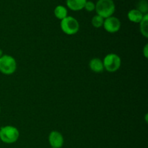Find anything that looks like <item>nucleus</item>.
I'll return each instance as SVG.
<instances>
[{
	"label": "nucleus",
	"instance_id": "nucleus-1",
	"mask_svg": "<svg viewBox=\"0 0 148 148\" xmlns=\"http://www.w3.org/2000/svg\"><path fill=\"white\" fill-rule=\"evenodd\" d=\"M95 10L98 15L106 19L114 14L116 6L113 0H98L95 4Z\"/></svg>",
	"mask_w": 148,
	"mask_h": 148
},
{
	"label": "nucleus",
	"instance_id": "nucleus-2",
	"mask_svg": "<svg viewBox=\"0 0 148 148\" xmlns=\"http://www.w3.org/2000/svg\"><path fill=\"white\" fill-rule=\"evenodd\" d=\"M20 133L13 126H4L0 129V140L7 144H12L18 140Z\"/></svg>",
	"mask_w": 148,
	"mask_h": 148
},
{
	"label": "nucleus",
	"instance_id": "nucleus-3",
	"mask_svg": "<svg viewBox=\"0 0 148 148\" xmlns=\"http://www.w3.org/2000/svg\"><path fill=\"white\" fill-rule=\"evenodd\" d=\"M17 69V62L14 57L4 54L0 58V72L6 75H12Z\"/></svg>",
	"mask_w": 148,
	"mask_h": 148
},
{
	"label": "nucleus",
	"instance_id": "nucleus-4",
	"mask_svg": "<svg viewBox=\"0 0 148 148\" xmlns=\"http://www.w3.org/2000/svg\"><path fill=\"white\" fill-rule=\"evenodd\" d=\"M60 26L62 31L68 36L76 34L79 29V22L75 17L71 16H67L61 20Z\"/></svg>",
	"mask_w": 148,
	"mask_h": 148
},
{
	"label": "nucleus",
	"instance_id": "nucleus-5",
	"mask_svg": "<svg viewBox=\"0 0 148 148\" xmlns=\"http://www.w3.org/2000/svg\"><path fill=\"white\" fill-rule=\"evenodd\" d=\"M103 64L104 69L109 72H115L121 66V59L120 56L116 53H108L104 57Z\"/></svg>",
	"mask_w": 148,
	"mask_h": 148
},
{
	"label": "nucleus",
	"instance_id": "nucleus-6",
	"mask_svg": "<svg viewBox=\"0 0 148 148\" xmlns=\"http://www.w3.org/2000/svg\"><path fill=\"white\" fill-rule=\"evenodd\" d=\"M103 27L107 32L111 33H114L118 32L121 28V22L119 19L116 17H108V18L104 19Z\"/></svg>",
	"mask_w": 148,
	"mask_h": 148
},
{
	"label": "nucleus",
	"instance_id": "nucleus-7",
	"mask_svg": "<svg viewBox=\"0 0 148 148\" xmlns=\"http://www.w3.org/2000/svg\"><path fill=\"white\" fill-rule=\"evenodd\" d=\"M49 142L53 148H61L64 145V137L60 132L52 131L49 136Z\"/></svg>",
	"mask_w": 148,
	"mask_h": 148
},
{
	"label": "nucleus",
	"instance_id": "nucleus-8",
	"mask_svg": "<svg viewBox=\"0 0 148 148\" xmlns=\"http://www.w3.org/2000/svg\"><path fill=\"white\" fill-rule=\"evenodd\" d=\"M87 0H66V6L73 11H79L84 9Z\"/></svg>",
	"mask_w": 148,
	"mask_h": 148
},
{
	"label": "nucleus",
	"instance_id": "nucleus-9",
	"mask_svg": "<svg viewBox=\"0 0 148 148\" xmlns=\"http://www.w3.org/2000/svg\"><path fill=\"white\" fill-rule=\"evenodd\" d=\"M89 66L90 69L92 72H96V73H99L104 70L103 61L99 58H94V59H91L90 62H89Z\"/></svg>",
	"mask_w": 148,
	"mask_h": 148
},
{
	"label": "nucleus",
	"instance_id": "nucleus-10",
	"mask_svg": "<svg viewBox=\"0 0 148 148\" xmlns=\"http://www.w3.org/2000/svg\"><path fill=\"white\" fill-rule=\"evenodd\" d=\"M144 14H142L139 10L137 9H133L129 11L127 14V17L130 20V21L134 23H140V21L143 20Z\"/></svg>",
	"mask_w": 148,
	"mask_h": 148
},
{
	"label": "nucleus",
	"instance_id": "nucleus-11",
	"mask_svg": "<svg viewBox=\"0 0 148 148\" xmlns=\"http://www.w3.org/2000/svg\"><path fill=\"white\" fill-rule=\"evenodd\" d=\"M140 30L144 37L148 38V14H144L143 20L140 23Z\"/></svg>",
	"mask_w": 148,
	"mask_h": 148
},
{
	"label": "nucleus",
	"instance_id": "nucleus-12",
	"mask_svg": "<svg viewBox=\"0 0 148 148\" xmlns=\"http://www.w3.org/2000/svg\"><path fill=\"white\" fill-rule=\"evenodd\" d=\"M68 12L67 10L65 7L62 5H58L57 7H56V8L54 9V15L56 16V18H58L59 20H62L63 19H64L65 17H67Z\"/></svg>",
	"mask_w": 148,
	"mask_h": 148
},
{
	"label": "nucleus",
	"instance_id": "nucleus-13",
	"mask_svg": "<svg viewBox=\"0 0 148 148\" xmlns=\"http://www.w3.org/2000/svg\"><path fill=\"white\" fill-rule=\"evenodd\" d=\"M137 10L140 12L142 14H146L148 12V3L146 0H140L137 4Z\"/></svg>",
	"mask_w": 148,
	"mask_h": 148
},
{
	"label": "nucleus",
	"instance_id": "nucleus-14",
	"mask_svg": "<svg viewBox=\"0 0 148 148\" xmlns=\"http://www.w3.org/2000/svg\"><path fill=\"white\" fill-rule=\"evenodd\" d=\"M91 23H92V26L95 27V28H100V27H101L103 25L104 19L102 17H101V16L96 14V15H95L92 18Z\"/></svg>",
	"mask_w": 148,
	"mask_h": 148
},
{
	"label": "nucleus",
	"instance_id": "nucleus-15",
	"mask_svg": "<svg viewBox=\"0 0 148 148\" xmlns=\"http://www.w3.org/2000/svg\"><path fill=\"white\" fill-rule=\"evenodd\" d=\"M84 8H85L88 12H92L94 11L95 9V4L91 1H87L86 3H85Z\"/></svg>",
	"mask_w": 148,
	"mask_h": 148
},
{
	"label": "nucleus",
	"instance_id": "nucleus-16",
	"mask_svg": "<svg viewBox=\"0 0 148 148\" xmlns=\"http://www.w3.org/2000/svg\"><path fill=\"white\" fill-rule=\"evenodd\" d=\"M143 54H144L145 57L147 58L148 56V44H147L145 46L144 49H143Z\"/></svg>",
	"mask_w": 148,
	"mask_h": 148
},
{
	"label": "nucleus",
	"instance_id": "nucleus-17",
	"mask_svg": "<svg viewBox=\"0 0 148 148\" xmlns=\"http://www.w3.org/2000/svg\"><path fill=\"white\" fill-rule=\"evenodd\" d=\"M3 55V52H2V50H1V49H0V58L1 57V56Z\"/></svg>",
	"mask_w": 148,
	"mask_h": 148
},
{
	"label": "nucleus",
	"instance_id": "nucleus-18",
	"mask_svg": "<svg viewBox=\"0 0 148 148\" xmlns=\"http://www.w3.org/2000/svg\"><path fill=\"white\" fill-rule=\"evenodd\" d=\"M147 114H146V115H145V120H146V122H147Z\"/></svg>",
	"mask_w": 148,
	"mask_h": 148
},
{
	"label": "nucleus",
	"instance_id": "nucleus-19",
	"mask_svg": "<svg viewBox=\"0 0 148 148\" xmlns=\"http://www.w3.org/2000/svg\"><path fill=\"white\" fill-rule=\"evenodd\" d=\"M0 112H1V108H0Z\"/></svg>",
	"mask_w": 148,
	"mask_h": 148
},
{
	"label": "nucleus",
	"instance_id": "nucleus-20",
	"mask_svg": "<svg viewBox=\"0 0 148 148\" xmlns=\"http://www.w3.org/2000/svg\"><path fill=\"white\" fill-rule=\"evenodd\" d=\"M51 148H53V147H51Z\"/></svg>",
	"mask_w": 148,
	"mask_h": 148
}]
</instances>
